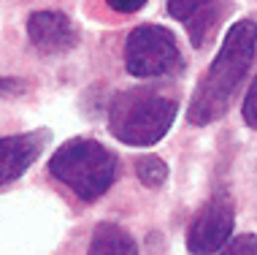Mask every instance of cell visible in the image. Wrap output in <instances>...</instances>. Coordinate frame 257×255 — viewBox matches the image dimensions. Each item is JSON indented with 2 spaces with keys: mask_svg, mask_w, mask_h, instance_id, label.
I'll list each match as a JSON object with an SVG mask.
<instances>
[{
  "mask_svg": "<svg viewBox=\"0 0 257 255\" xmlns=\"http://www.w3.org/2000/svg\"><path fill=\"white\" fill-rule=\"evenodd\" d=\"M257 52V25L252 19H238L230 25L217 57L200 76L192 101L187 106V120L192 125H211L227 112L235 90L244 84Z\"/></svg>",
  "mask_w": 257,
  "mask_h": 255,
  "instance_id": "6da1fadb",
  "label": "cell"
},
{
  "mask_svg": "<svg viewBox=\"0 0 257 255\" xmlns=\"http://www.w3.org/2000/svg\"><path fill=\"white\" fill-rule=\"evenodd\" d=\"M176 112V101L152 87L124 90L108 106V130L127 147H152L165 139Z\"/></svg>",
  "mask_w": 257,
  "mask_h": 255,
  "instance_id": "7a4b0ae2",
  "label": "cell"
},
{
  "mask_svg": "<svg viewBox=\"0 0 257 255\" xmlns=\"http://www.w3.org/2000/svg\"><path fill=\"white\" fill-rule=\"evenodd\" d=\"M49 171L81 201H98L116 182L119 160L108 147L95 139H71L54 149Z\"/></svg>",
  "mask_w": 257,
  "mask_h": 255,
  "instance_id": "3957f363",
  "label": "cell"
},
{
  "mask_svg": "<svg viewBox=\"0 0 257 255\" xmlns=\"http://www.w3.org/2000/svg\"><path fill=\"white\" fill-rule=\"evenodd\" d=\"M124 65L138 79L171 76L182 71L184 57L179 52L176 36L163 25H141L127 36L124 44Z\"/></svg>",
  "mask_w": 257,
  "mask_h": 255,
  "instance_id": "277c9868",
  "label": "cell"
},
{
  "mask_svg": "<svg viewBox=\"0 0 257 255\" xmlns=\"http://www.w3.org/2000/svg\"><path fill=\"white\" fill-rule=\"evenodd\" d=\"M233 204L225 193H217L198 209L187 228V250L192 255H214L233 236Z\"/></svg>",
  "mask_w": 257,
  "mask_h": 255,
  "instance_id": "5b68a950",
  "label": "cell"
},
{
  "mask_svg": "<svg viewBox=\"0 0 257 255\" xmlns=\"http://www.w3.org/2000/svg\"><path fill=\"white\" fill-rule=\"evenodd\" d=\"M168 14L187 27L192 46H206L225 14V0H168Z\"/></svg>",
  "mask_w": 257,
  "mask_h": 255,
  "instance_id": "8992f818",
  "label": "cell"
},
{
  "mask_svg": "<svg viewBox=\"0 0 257 255\" xmlns=\"http://www.w3.org/2000/svg\"><path fill=\"white\" fill-rule=\"evenodd\" d=\"M27 36L30 44L44 54H62L73 49L79 33L76 25L60 11H38L27 19Z\"/></svg>",
  "mask_w": 257,
  "mask_h": 255,
  "instance_id": "52a82bcc",
  "label": "cell"
},
{
  "mask_svg": "<svg viewBox=\"0 0 257 255\" xmlns=\"http://www.w3.org/2000/svg\"><path fill=\"white\" fill-rule=\"evenodd\" d=\"M46 147V133L36 130V133H19V136H3L0 139V185H9L19 179L38 155Z\"/></svg>",
  "mask_w": 257,
  "mask_h": 255,
  "instance_id": "ba28073f",
  "label": "cell"
},
{
  "mask_svg": "<svg viewBox=\"0 0 257 255\" xmlns=\"http://www.w3.org/2000/svg\"><path fill=\"white\" fill-rule=\"evenodd\" d=\"M87 255H138V244L122 225L98 223L92 231Z\"/></svg>",
  "mask_w": 257,
  "mask_h": 255,
  "instance_id": "9c48e42d",
  "label": "cell"
},
{
  "mask_svg": "<svg viewBox=\"0 0 257 255\" xmlns=\"http://www.w3.org/2000/svg\"><path fill=\"white\" fill-rule=\"evenodd\" d=\"M136 177L141 185L147 188H160V185L168 179V166L165 160H160L157 155H141L136 160Z\"/></svg>",
  "mask_w": 257,
  "mask_h": 255,
  "instance_id": "30bf717a",
  "label": "cell"
},
{
  "mask_svg": "<svg viewBox=\"0 0 257 255\" xmlns=\"http://www.w3.org/2000/svg\"><path fill=\"white\" fill-rule=\"evenodd\" d=\"M219 255H257V233L230 236V242L222 247Z\"/></svg>",
  "mask_w": 257,
  "mask_h": 255,
  "instance_id": "8fae6325",
  "label": "cell"
},
{
  "mask_svg": "<svg viewBox=\"0 0 257 255\" xmlns=\"http://www.w3.org/2000/svg\"><path fill=\"white\" fill-rule=\"evenodd\" d=\"M241 114H244V122H246V125L257 130V76H254V81L249 84L246 95H244V106H241Z\"/></svg>",
  "mask_w": 257,
  "mask_h": 255,
  "instance_id": "7c38bea8",
  "label": "cell"
},
{
  "mask_svg": "<svg viewBox=\"0 0 257 255\" xmlns=\"http://www.w3.org/2000/svg\"><path fill=\"white\" fill-rule=\"evenodd\" d=\"M106 3H108V9H114L119 14H133L138 9H144L147 0H106Z\"/></svg>",
  "mask_w": 257,
  "mask_h": 255,
  "instance_id": "4fadbf2b",
  "label": "cell"
},
{
  "mask_svg": "<svg viewBox=\"0 0 257 255\" xmlns=\"http://www.w3.org/2000/svg\"><path fill=\"white\" fill-rule=\"evenodd\" d=\"M14 87H17V81H11V79H3V76H0V95L14 93Z\"/></svg>",
  "mask_w": 257,
  "mask_h": 255,
  "instance_id": "5bb4252c",
  "label": "cell"
}]
</instances>
